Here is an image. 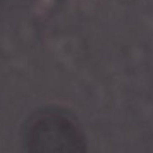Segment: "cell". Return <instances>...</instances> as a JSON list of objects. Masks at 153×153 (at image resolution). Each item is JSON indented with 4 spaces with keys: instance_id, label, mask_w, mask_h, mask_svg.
Wrapping results in <instances>:
<instances>
[{
    "instance_id": "1",
    "label": "cell",
    "mask_w": 153,
    "mask_h": 153,
    "mask_svg": "<svg viewBox=\"0 0 153 153\" xmlns=\"http://www.w3.org/2000/svg\"><path fill=\"white\" fill-rule=\"evenodd\" d=\"M24 142L27 153H86L80 126L57 109L33 114L25 124Z\"/></svg>"
}]
</instances>
